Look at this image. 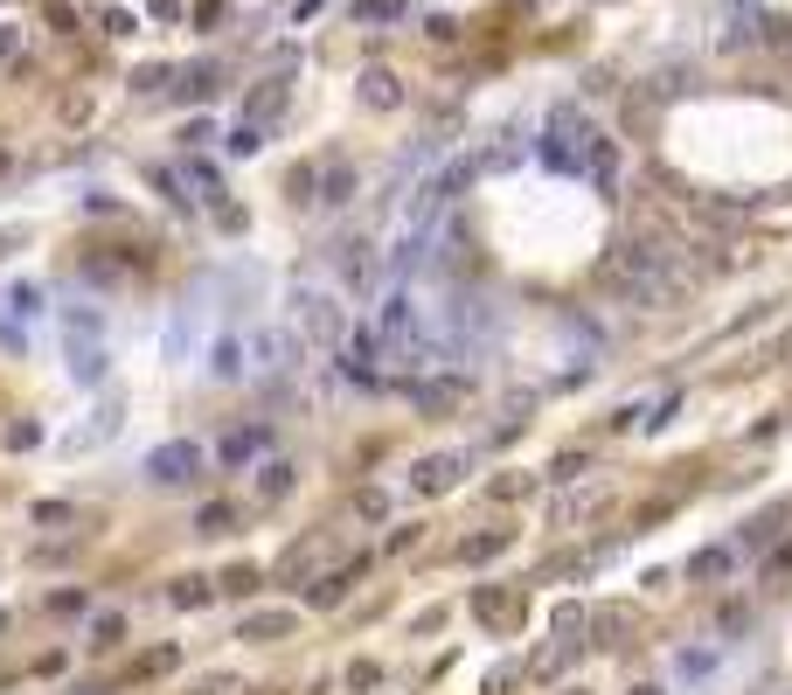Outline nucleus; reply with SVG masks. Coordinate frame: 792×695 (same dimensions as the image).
<instances>
[{
  "label": "nucleus",
  "instance_id": "obj_6",
  "mask_svg": "<svg viewBox=\"0 0 792 695\" xmlns=\"http://www.w3.org/2000/svg\"><path fill=\"white\" fill-rule=\"evenodd\" d=\"M341 375H348V383H362V390H389V341H383V327H355L348 334Z\"/></svg>",
  "mask_w": 792,
  "mask_h": 695
},
{
  "label": "nucleus",
  "instance_id": "obj_24",
  "mask_svg": "<svg viewBox=\"0 0 792 695\" xmlns=\"http://www.w3.org/2000/svg\"><path fill=\"white\" fill-rule=\"evenodd\" d=\"M237 522H243L237 501H202V508H195V536H237Z\"/></svg>",
  "mask_w": 792,
  "mask_h": 695
},
{
  "label": "nucleus",
  "instance_id": "obj_51",
  "mask_svg": "<svg viewBox=\"0 0 792 695\" xmlns=\"http://www.w3.org/2000/svg\"><path fill=\"white\" fill-rule=\"evenodd\" d=\"M716 626H723V633H744V626H751V606H723V619H716Z\"/></svg>",
  "mask_w": 792,
  "mask_h": 695
},
{
  "label": "nucleus",
  "instance_id": "obj_59",
  "mask_svg": "<svg viewBox=\"0 0 792 695\" xmlns=\"http://www.w3.org/2000/svg\"><path fill=\"white\" fill-rule=\"evenodd\" d=\"M571 695H584V688H571Z\"/></svg>",
  "mask_w": 792,
  "mask_h": 695
},
{
  "label": "nucleus",
  "instance_id": "obj_38",
  "mask_svg": "<svg viewBox=\"0 0 792 695\" xmlns=\"http://www.w3.org/2000/svg\"><path fill=\"white\" fill-rule=\"evenodd\" d=\"M528 668H515V661H501V668H487V682H480V695H515V682H521Z\"/></svg>",
  "mask_w": 792,
  "mask_h": 695
},
{
  "label": "nucleus",
  "instance_id": "obj_48",
  "mask_svg": "<svg viewBox=\"0 0 792 695\" xmlns=\"http://www.w3.org/2000/svg\"><path fill=\"white\" fill-rule=\"evenodd\" d=\"M84 606H91L84 591H56V598H49V612H56V619H70V612H84Z\"/></svg>",
  "mask_w": 792,
  "mask_h": 695
},
{
  "label": "nucleus",
  "instance_id": "obj_7",
  "mask_svg": "<svg viewBox=\"0 0 792 695\" xmlns=\"http://www.w3.org/2000/svg\"><path fill=\"white\" fill-rule=\"evenodd\" d=\"M466 397H473V375H466V369H431V375L410 383V404H418L424 418H452Z\"/></svg>",
  "mask_w": 792,
  "mask_h": 695
},
{
  "label": "nucleus",
  "instance_id": "obj_21",
  "mask_svg": "<svg viewBox=\"0 0 792 695\" xmlns=\"http://www.w3.org/2000/svg\"><path fill=\"white\" fill-rule=\"evenodd\" d=\"M542 480H550V474H521V466H515V474H494V480H487V494H494L501 508H515V501H536Z\"/></svg>",
  "mask_w": 792,
  "mask_h": 695
},
{
  "label": "nucleus",
  "instance_id": "obj_9",
  "mask_svg": "<svg viewBox=\"0 0 792 695\" xmlns=\"http://www.w3.org/2000/svg\"><path fill=\"white\" fill-rule=\"evenodd\" d=\"M119 424H125V397H119V390H105V397L91 404V418L63 439V453H70V459H77V453H98V445L119 439Z\"/></svg>",
  "mask_w": 792,
  "mask_h": 695
},
{
  "label": "nucleus",
  "instance_id": "obj_42",
  "mask_svg": "<svg viewBox=\"0 0 792 695\" xmlns=\"http://www.w3.org/2000/svg\"><path fill=\"white\" fill-rule=\"evenodd\" d=\"M91 111H98V98H91V91H70V98H63V125H84Z\"/></svg>",
  "mask_w": 792,
  "mask_h": 695
},
{
  "label": "nucleus",
  "instance_id": "obj_20",
  "mask_svg": "<svg viewBox=\"0 0 792 695\" xmlns=\"http://www.w3.org/2000/svg\"><path fill=\"white\" fill-rule=\"evenodd\" d=\"M577 654H584V640H550V647L528 654V674H536V682H556V674H571Z\"/></svg>",
  "mask_w": 792,
  "mask_h": 695
},
{
  "label": "nucleus",
  "instance_id": "obj_34",
  "mask_svg": "<svg viewBox=\"0 0 792 695\" xmlns=\"http://www.w3.org/2000/svg\"><path fill=\"white\" fill-rule=\"evenodd\" d=\"M0 445H8V453H35V445H43V424H35V418H14L8 431H0Z\"/></svg>",
  "mask_w": 792,
  "mask_h": 695
},
{
  "label": "nucleus",
  "instance_id": "obj_3",
  "mask_svg": "<svg viewBox=\"0 0 792 695\" xmlns=\"http://www.w3.org/2000/svg\"><path fill=\"white\" fill-rule=\"evenodd\" d=\"M292 327H299V341H313L327 355H341L348 334H355L341 292H327V286H292Z\"/></svg>",
  "mask_w": 792,
  "mask_h": 695
},
{
  "label": "nucleus",
  "instance_id": "obj_1",
  "mask_svg": "<svg viewBox=\"0 0 792 695\" xmlns=\"http://www.w3.org/2000/svg\"><path fill=\"white\" fill-rule=\"evenodd\" d=\"M716 265L695 243H674V237H619L605 251V265H598V286H605L619 307H639V313H668L682 307V299L703 286Z\"/></svg>",
  "mask_w": 792,
  "mask_h": 695
},
{
  "label": "nucleus",
  "instance_id": "obj_55",
  "mask_svg": "<svg viewBox=\"0 0 792 695\" xmlns=\"http://www.w3.org/2000/svg\"><path fill=\"white\" fill-rule=\"evenodd\" d=\"M771 571H779V577H792V536L779 542V550H771Z\"/></svg>",
  "mask_w": 792,
  "mask_h": 695
},
{
  "label": "nucleus",
  "instance_id": "obj_47",
  "mask_svg": "<svg viewBox=\"0 0 792 695\" xmlns=\"http://www.w3.org/2000/svg\"><path fill=\"white\" fill-rule=\"evenodd\" d=\"M209 140H216L209 119H188V125H181V146H209Z\"/></svg>",
  "mask_w": 792,
  "mask_h": 695
},
{
  "label": "nucleus",
  "instance_id": "obj_53",
  "mask_svg": "<svg viewBox=\"0 0 792 695\" xmlns=\"http://www.w3.org/2000/svg\"><path fill=\"white\" fill-rule=\"evenodd\" d=\"M132 28H140V22H132L125 8H111V14H105V35H132Z\"/></svg>",
  "mask_w": 792,
  "mask_h": 695
},
{
  "label": "nucleus",
  "instance_id": "obj_35",
  "mask_svg": "<svg viewBox=\"0 0 792 695\" xmlns=\"http://www.w3.org/2000/svg\"><path fill=\"white\" fill-rule=\"evenodd\" d=\"M28 522H35V529H63V522H77V508H70V501H35Z\"/></svg>",
  "mask_w": 792,
  "mask_h": 695
},
{
  "label": "nucleus",
  "instance_id": "obj_30",
  "mask_svg": "<svg viewBox=\"0 0 792 695\" xmlns=\"http://www.w3.org/2000/svg\"><path fill=\"white\" fill-rule=\"evenodd\" d=\"M175 98H216V63H188V70H175Z\"/></svg>",
  "mask_w": 792,
  "mask_h": 695
},
{
  "label": "nucleus",
  "instance_id": "obj_2",
  "mask_svg": "<svg viewBox=\"0 0 792 695\" xmlns=\"http://www.w3.org/2000/svg\"><path fill=\"white\" fill-rule=\"evenodd\" d=\"M355 195H362V167L341 160V154H327L320 167H299L292 175V202L313 209V216H341Z\"/></svg>",
  "mask_w": 792,
  "mask_h": 695
},
{
  "label": "nucleus",
  "instance_id": "obj_44",
  "mask_svg": "<svg viewBox=\"0 0 792 695\" xmlns=\"http://www.w3.org/2000/svg\"><path fill=\"white\" fill-rule=\"evenodd\" d=\"M70 556H77V542H35L28 550V563H70Z\"/></svg>",
  "mask_w": 792,
  "mask_h": 695
},
{
  "label": "nucleus",
  "instance_id": "obj_50",
  "mask_svg": "<svg viewBox=\"0 0 792 695\" xmlns=\"http://www.w3.org/2000/svg\"><path fill=\"white\" fill-rule=\"evenodd\" d=\"M418 536H424V522H396V529H389V550H410Z\"/></svg>",
  "mask_w": 792,
  "mask_h": 695
},
{
  "label": "nucleus",
  "instance_id": "obj_31",
  "mask_svg": "<svg viewBox=\"0 0 792 695\" xmlns=\"http://www.w3.org/2000/svg\"><path fill=\"white\" fill-rule=\"evenodd\" d=\"M758 49H792V14L758 8Z\"/></svg>",
  "mask_w": 792,
  "mask_h": 695
},
{
  "label": "nucleus",
  "instance_id": "obj_13",
  "mask_svg": "<svg viewBox=\"0 0 792 695\" xmlns=\"http://www.w3.org/2000/svg\"><path fill=\"white\" fill-rule=\"evenodd\" d=\"M362 571H369V556H348L341 571H320L313 585H307V606H313V612H334L355 585H362Z\"/></svg>",
  "mask_w": 792,
  "mask_h": 695
},
{
  "label": "nucleus",
  "instance_id": "obj_32",
  "mask_svg": "<svg viewBox=\"0 0 792 695\" xmlns=\"http://www.w3.org/2000/svg\"><path fill=\"white\" fill-rule=\"evenodd\" d=\"M119 640H125V619L119 612H98V619H91V640H84L91 654H111Z\"/></svg>",
  "mask_w": 792,
  "mask_h": 695
},
{
  "label": "nucleus",
  "instance_id": "obj_46",
  "mask_svg": "<svg viewBox=\"0 0 792 695\" xmlns=\"http://www.w3.org/2000/svg\"><path fill=\"white\" fill-rule=\"evenodd\" d=\"M202 688H209V695H257L251 682H237V674H209V682H202Z\"/></svg>",
  "mask_w": 792,
  "mask_h": 695
},
{
  "label": "nucleus",
  "instance_id": "obj_25",
  "mask_svg": "<svg viewBox=\"0 0 792 695\" xmlns=\"http://www.w3.org/2000/svg\"><path fill=\"white\" fill-rule=\"evenodd\" d=\"M605 508H612V494H605V487H598V494H571V501L556 508V529H577V522H598Z\"/></svg>",
  "mask_w": 792,
  "mask_h": 695
},
{
  "label": "nucleus",
  "instance_id": "obj_58",
  "mask_svg": "<svg viewBox=\"0 0 792 695\" xmlns=\"http://www.w3.org/2000/svg\"><path fill=\"white\" fill-rule=\"evenodd\" d=\"M0 175H8V146H0Z\"/></svg>",
  "mask_w": 792,
  "mask_h": 695
},
{
  "label": "nucleus",
  "instance_id": "obj_27",
  "mask_svg": "<svg viewBox=\"0 0 792 695\" xmlns=\"http://www.w3.org/2000/svg\"><path fill=\"white\" fill-rule=\"evenodd\" d=\"M286 98H292V91L272 77L264 91H251V105H243V119H257V125H278V111H286Z\"/></svg>",
  "mask_w": 792,
  "mask_h": 695
},
{
  "label": "nucleus",
  "instance_id": "obj_15",
  "mask_svg": "<svg viewBox=\"0 0 792 695\" xmlns=\"http://www.w3.org/2000/svg\"><path fill=\"white\" fill-rule=\"evenodd\" d=\"M785 522H792V501H779V508H765V515H751L744 529H737V550H779V542H785Z\"/></svg>",
  "mask_w": 792,
  "mask_h": 695
},
{
  "label": "nucleus",
  "instance_id": "obj_10",
  "mask_svg": "<svg viewBox=\"0 0 792 695\" xmlns=\"http://www.w3.org/2000/svg\"><path fill=\"white\" fill-rule=\"evenodd\" d=\"M473 619L487 633H521V619H528V598H521V585H480L473 591Z\"/></svg>",
  "mask_w": 792,
  "mask_h": 695
},
{
  "label": "nucleus",
  "instance_id": "obj_57",
  "mask_svg": "<svg viewBox=\"0 0 792 695\" xmlns=\"http://www.w3.org/2000/svg\"><path fill=\"white\" fill-rule=\"evenodd\" d=\"M626 695H668V688H653V682H639V688H626Z\"/></svg>",
  "mask_w": 792,
  "mask_h": 695
},
{
  "label": "nucleus",
  "instance_id": "obj_12",
  "mask_svg": "<svg viewBox=\"0 0 792 695\" xmlns=\"http://www.w3.org/2000/svg\"><path fill=\"white\" fill-rule=\"evenodd\" d=\"M292 633H299V612H292V606H257V612L237 626V640H251V647H286Z\"/></svg>",
  "mask_w": 792,
  "mask_h": 695
},
{
  "label": "nucleus",
  "instance_id": "obj_40",
  "mask_svg": "<svg viewBox=\"0 0 792 695\" xmlns=\"http://www.w3.org/2000/svg\"><path fill=\"white\" fill-rule=\"evenodd\" d=\"M362 22H404V0H355Z\"/></svg>",
  "mask_w": 792,
  "mask_h": 695
},
{
  "label": "nucleus",
  "instance_id": "obj_56",
  "mask_svg": "<svg viewBox=\"0 0 792 695\" xmlns=\"http://www.w3.org/2000/svg\"><path fill=\"white\" fill-rule=\"evenodd\" d=\"M195 22H209V28H216V22H223V0H195Z\"/></svg>",
  "mask_w": 792,
  "mask_h": 695
},
{
  "label": "nucleus",
  "instance_id": "obj_28",
  "mask_svg": "<svg viewBox=\"0 0 792 695\" xmlns=\"http://www.w3.org/2000/svg\"><path fill=\"white\" fill-rule=\"evenodd\" d=\"M63 341H105V307H70L63 313Z\"/></svg>",
  "mask_w": 792,
  "mask_h": 695
},
{
  "label": "nucleus",
  "instance_id": "obj_16",
  "mask_svg": "<svg viewBox=\"0 0 792 695\" xmlns=\"http://www.w3.org/2000/svg\"><path fill=\"white\" fill-rule=\"evenodd\" d=\"M355 91H362L369 111H396V105H404V77H396L389 63H369L362 77H355Z\"/></svg>",
  "mask_w": 792,
  "mask_h": 695
},
{
  "label": "nucleus",
  "instance_id": "obj_49",
  "mask_svg": "<svg viewBox=\"0 0 792 695\" xmlns=\"http://www.w3.org/2000/svg\"><path fill=\"white\" fill-rule=\"evenodd\" d=\"M175 668H181L175 647H154V654H146V674H175Z\"/></svg>",
  "mask_w": 792,
  "mask_h": 695
},
{
  "label": "nucleus",
  "instance_id": "obj_33",
  "mask_svg": "<svg viewBox=\"0 0 792 695\" xmlns=\"http://www.w3.org/2000/svg\"><path fill=\"white\" fill-rule=\"evenodd\" d=\"M257 585H264V577H257V563H230V571L216 577V591H230V598H251Z\"/></svg>",
  "mask_w": 792,
  "mask_h": 695
},
{
  "label": "nucleus",
  "instance_id": "obj_19",
  "mask_svg": "<svg viewBox=\"0 0 792 695\" xmlns=\"http://www.w3.org/2000/svg\"><path fill=\"white\" fill-rule=\"evenodd\" d=\"M209 375L216 383H243V375H251V348H243L237 334H223V341L209 348Z\"/></svg>",
  "mask_w": 792,
  "mask_h": 695
},
{
  "label": "nucleus",
  "instance_id": "obj_11",
  "mask_svg": "<svg viewBox=\"0 0 792 695\" xmlns=\"http://www.w3.org/2000/svg\"><path fill=\"white\" fill-rule=\"evenodd\" d=\"M292 494H299V466L292 459H257V474H251V501H257V508H286Z\"/></svg>",
  "mask_w": 792,
  "mask_h": 695
},
{
  "label": "nucleus",
  "instance_id": "obj_8",
  "mask_svg": "<svg viewBox=\"0 0 792 695\" xmlns=\"http://www.w3.org/2000/svg\"><path fill=\"white\" fill-rule=\"evenodd\" d=\"M466 474H473V453H466V445H439V453H424L418 466H410V487L431 501V494H452Z\"/></svg>",
  "mask_w": 792,
  "mask_h": 695
},
{
  "label": "nucleus",
  "instance_id": "obj_39",
  "mask_svg": "<svg viewBox=\"0 0 792 695\" xmlns=\"http://www.w3.org/2000/svg\"><path fill=\"white\" fill-rule=\"evenodd\" d=\"M272 140V125H257V119H243L237 133H230V154H257V146Z\"/></svg>",
  "mask_w": 792,
  "mask_h": 695
},
{
  "label": "nucleus",
  "instance_id": "obj_5",
  "mask_svg": "<svg viewBox=\"0 0 792 695\" xmlns=\"http://www.w3.org/2000/svg\"><path fill=\"white\" fill-rule=\"evenodd\" d=\"M146 487H160V494H175V487H195L202 474H209V453H202L195 439H167V445H154L146 453Z\"/></svg>",
  "mask_w": 792,
  "mask_h": 695
},
{
  "label": "nucleus",
  "instance_id": "obj_36",
  "mask_svg": "<svg viewBox=\"0 0 792 695\" xmlns=\"http://www.w3.org/2000/svg\"><path fill=\"white\" fill-rule=\"evenodd\" d=\"M355 515H362V522H389V494H383V487H355Z\"/></svg>",
  "mask_w": 792,
  "mask_h": 695
},
{
  "label": "nucleus",
  "instance_id": "obj_14",
  "mask_svg": "<svg viewBox=\"0 0 792 695\" xmlns=\"http://www.w3.org/2000/svg\"><path fill=\"white\" fill-rule=\"evenodd\" d=\"M737 542H709V550H695L688 556V577L695 585H730V577H737Z\"/></svg>",
  "mask_w": 792,
  "mask_h": 695
},
{
  "label": "nucleus",
  "instance_id": "obj_22",
  "mask_svg": "<svg viewBox=\"0 0 792 695\" xmlns=\"http://www.w3.org/2000/svg\"><path fill=\"white\" fill-rule=\"evenodd\" d=\"M716 668H723V640H716V647H682V654H674V674H682V682H709Z\"/></svg>",
  "mask_w": 792,
  "mask_h": 695
},
{
  "label": "nucleus",
  "instance_id": "obj_29",
  "mask_svg": "<svg viewBox=\"0 0 792 695\" xmlns=\"http://www.w3.org/2000/svg\"><path fill=\"white\" fill-rule=\"evenodd\" d=\"M591 633H598L605 647H619V640L633 633V606H598V612H591Z\"/></svg>",
  "mask_w": 792,
  "mask_h": 695
},
{
  "label": "nucleus",
  "instance_id": "obj_23",
  "mask_svg": "<svg viewBox=\"0 0 792 695\" xmlns=\"http://www.w3.org/2000/svg\"><path fill=\"white\" fill-rule=\"evenodd\" d=\"M507 529H473V536H459V563H494V556H507Z\"/></svg>",
  "mask_w": 792,
  "mask_h": 695
},
{
  "label": "nucleus",
  "instance_id": "obj_26",
  "mask_svg": "<svg viewBox=\"0 0 792 695\" xmlns=\"http://www.w3.org/2000/svg\"><path fill=\"white\" fill-rule=\"evenodd\" d=\"M216 598V577H175V585H167V606L175 612H195V606H209Z\"/></svg>",
  "mask_w": 792,
  "mask_h": 695
},
{
  "label": "nucleus",
  "instance_id": "obj_54",
  "mask_svg": "<svg viewBox=\"0 0 792 695\" xmlns=\"http://www.w3.org/2000/svg\"><path fill=\"white\" fill-rule=\"evenodd\" d=\"M22 56V28H0V63H14Z\"/></svg>",
  "mask_w": 792,
  "mask_h": 695
},
{
  "label": "nucleus",
  "instance_id": "obj_45",
  "mask_svg": "<svg viewBox=\"0 0 792 695\" xmlns=\"http://www.w3.org/2000/svg\"><path fill=\"white\" fill-rule=\"evenodd\" d=\"M341 682H348V688H375V682H383V668H375V661H355Z\"/></svg>",
  "mask_w": 792,
  "mask_h": 695
},
{
  "label": "nucleus",
  "instance_id": "obj_37",
  "mask_svg": "<svg viewBox=\"0 0 792 695\" xmlns=\"http://www.w3.org/2000/svg\"><path fill=\"white\" fill-rule=\"evenodd\" d=\"M584 466H591V453H556V459H550V480H556V487H577Z\"/></svg>",
  "mask_w": 792,
  "mask_h": 695
},
{
  "label": "nucleus",
  "instance_id": "obj_4",
  "mask_svg": "<svg viewBox=\"0 0 792 695\" xmlns=\"http://www.w3.org/2000/svg\"><path fill=\"white\" fill-rule=\"evenodd\" d=\"M243 348H251V375H264L272 390H286L299 375V362H307L299 327H251V334H243Z\"/></svg>",
  "mask_w": 792,
  "mask_h": 695
},
{
  "label": "nucleus",
  "instance_id": "obj_41",
  "mask_svg": "<svg viewBox=\"0 0 792 695\" xmlns=\"http://www.w3.org/2000/svg\"><path fill=\"white\" fill-rule=\"evenodd\" d=\"M167 77H175L167 63H146V70H132V91H140V98H146V91H167Z\"/></svg>",
  "mask_w": 792,
  "mask_h": 695
},
{
  "label": "nucleus",
  "instance_id": "obj_18",
  "mask_svg": "<svg viewBox=\"0 0 792 695\" xmlns=\"http://www.w3.org/2000/svg\"><path fill=\"white\" fill-rule=\"evenodd\" d=\"M63 355H70V383H84V390L105 383V369H111L105 341H63Z\"/></svg>",
  "mask_w": 792,
  "mask_h": 695
},
{
  "label": "nucleus",
  "instance_id": "obj_43",
  "mask_svg": "<svg viewBox=\"0 0 792 695\" xmlns=\"http://www.w3.org/2000/svg\"><path fill=\"white\" fill-rule=\"evenodd\" d=\"M8 313H22V321H28V313H43V286H14L8 292Z\"/></svg>",
  "mask_w": 792,
  "mask_h": 695
},
{
  "label": "nucleus",
  "instance_id": "obj_52",
  "mask_svg": "<svg viewBox=\"0 0 792 695\" xmlns=\"http://www.w3.org/2000/svg\"><path fill=\"white\" fill-rule=\"evenodd\" d=\"M424 28H431V43H452V35H459V22H452V14H431Z\"/></svg>",
  "mask_w": 792,
  "mask_h": 695
},
{
  "label": "nucleus",
  "instance_id": "obj_17",
  "mask_svg": "<svg viewBox=\"0 0 792 695\" xmlns=\"http://www.w3.org/2000/svg\"><path fill=\"white\" fill-rule=\"evenodd\" d=\"M264 445H272V431H264V424H237V431H223L216 459H223V466H237V474H243V466H257V453H264Z\"/></svg>",
  "mask_w": 792,
  "mask_h": 695
}]
</instances>
